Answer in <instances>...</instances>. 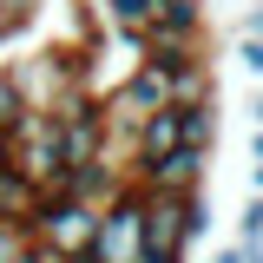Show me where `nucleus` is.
I'll return each mask as SVG.
<instances>
[{
  "instance_id": "1",
  "label": "nucleus",
  "mask_w": 263,
  "mask_h": 263,
  "mask_svg": "<svg viewBox=\"0 0 263 263\" xmlns=\"http://www.w3.org/2000/svg\"><path fill=\"white\" fill-rule=\"evenodd\" d=\"M33 250L40 257H92V237H99V204H86V197H72V191H40V204H33Z\"/></svg>"
},
{
  "instance_id": "2",
  "label": "nucleus",
  "mask_w": 263,
  "mask_h": 263,
  "mask_svg": "<svg viewBox=\"0 0 263 263\" xmlns=\"http://www.w3.org/2000/svg\"><path fill=\"white\" fill-rule=\"evenodd\" d=\"M138 250H145V191L125 184L112 204H99L92 263H138Z\"/></svg>"
},
{
  "instance_id": "3",
  "label": "nucleus",
  "mask_w": 263,
  "mask_h": 263,
  "mask_svg": "<svg viewBox=\"0 0 263 263\" xmlns=\"http://www.w3.org/2000/svg\"><path fill=\"white\" fill-rule=\"evenodd\" d=\"M204 178H211L204 145H178V152H164L152 164H132V184L145 197H191V191H204Z\"/></svg>"
},
{
  "instance_id": "4",
  "label": "nucleus",
  "mask_w": 263,
  "mask_h": 263,
  "mask_svg": "<svg viewBox=\"0 0 263 263\" xmlns=\"http://www.w3.org/2000/svg\"><path fill=\"white\" fill-rule=\"evenodd\" d=\"M13 171L27 178L33 191H46L53 178H60V125H53V112H33L27 125L13 132Z\"/></svg>"
},
{
  "instance_id": "5",
  "label": "nucleus",
  "mask_w": 263,
  "mask_h": 263,
  "mask_svg": "<svg viewBox=\"0 0 263 263\" xmlns=\"http://www.w3.org/2000/svg\"><path fill=\"white\" fill-rule=\"evenodd\" d=\"M204 46V0H158L152 27H145V60L158 53H197Z\"/></svg>"
},
{
  "instance_id": "6",
  "label": "nucleus",
  "mask_w": 263,
  "mask_h": 263,
  "mask_svg": "<svg viewBox=\"0 0 263 263\" xmlns=\"http://www.w3.org/2000/svg\"><path fill=\"white\" fill-rule=\"evenodd\" d=\"M164 79H171V105H204V99H217V72H211V53L197 46V53H158Z\"/></svg>"
},
{
  "instance_id": "7",
  "label": "nucleus",
  "mask_w": 263,
  "mask_h": 263,
  "mask_svg": "<svg viewBox=\"0 0 263 263\" xmlns=\"http://www.w3.org/2000/svg\"><path fill=\"white\" fill-rule=\"evenodd\" d=\"M178 145H184V105H158L145 125L132 132V164H152L164 152H178Z\"/></svg>"
},
{
  "instance_id": "8",
  "label": "nucleus",
  "mask_w": 263,
  "mask_h": 263,
  "mask_svg": "<svg viewBox=\"0 0 263 263\" xmlns=\"http://www.w3.org/2000/svg\"><path fill=\"white\" fill-rule=\"evenodd\" d=\"M184 211H191V197H145V243L184 250Z\"/></svg>"
},
{
  "instance_id": "9",
  "label": "nucleus",
  "mask_w": 263,
  "mask_h": 263,
  "mask_svg": "<svg viewBox=\"0 0 263 263\" xmlns=\"http://www.w3.org/2000/svg\"><path fill=\"white\" fill-rule=\"evenodd\" d=\"M33 112H40V105H33V86H27V72H20V66H0V132L13 138V132L27 125Z\"/></svg>"
},
{
  "instance_id": "10",
  "label": "nucleus",
  "mask_w": 263,
  "mask_h": 263,
  "mask_svg": "<svg viewBox=\"0 0 263 263\" xmlns=\"http://www.w3.org/2000/svg\"><path fill=\"white\" fill-rule=\"evenodd\" d=\"M33 204H40V191L13 164H0V224H33Z\"/></svg>"
},
{
  "instance_id": "11",
  "label": "nucleus",
  "mask_w": 263,
  "mask_h": 263,
  "mask_svg": "<svg viewBox=\"0 0 263 263\" xmlns=\"http://www.w3.org/2000/svg\"><path fill=\"white\" fill-rule=\"evenodd\" d=\"M217 125H224V112H217V99H204V105H184V145H217Z\"/></svg>"
},
{
  "instance_id": "12",
  "label": "nucleus",
  "mask_w": 263,
  "mask_h": 263,
  "mask_svg": "<svg viewBox=\"0 0 263 263\" xmlns=\"http://www.w3.org/2000/svg\"><path fill=\"white\" fill-rule=\"evenodd\" d=\"M105 7V20L119 33H132V27H152V13H158V0H99Z\"/></svg>"
},
{
  "instance_id": "13",
  "label": "nucleus",
  "mask_w": 263,
  "mask_h": 263,
  "mask_svg": "<svg viewBox=\"0 0 263 263\" xmlns=\"http://www.w3.org/2000/svg\"><path fill=\"white\" fill-rule=\"evenodd\" d=\"M211 224H217V217H211V197L191 191V211H184V257H197V243L211 237Z\"/></svg>"
},
{
  "instance_id": "14",
  "label": "nucleus",
  "mask_w": 263,
  "mask_h": 263,
  "mask_svg": "<svg viewBox=\"0 0 263 263\" xmlns=\"http://www.w3.org/2000/svg\"><path fill=\"white\" fill-rule=\"evenodd\" d=\"M33 13H40V0H0V46H13L33 27Z\"/></svg>"
},
{
  "instance_id": "15",
  "label": "nucleus",
  "mask_w": 263,
  "mask_h": 263,
  "mask_svg": "<svg viewBox=\"0 0 263 263\" xmlns=\"http://www.w3.org/2000/svg\"><path fill=\"white\" fill-rule=\"evenodd\" d=\"M237 243H263V191L243 197V211H237Z\"/></svg>"
},
{
  "instance_id": "16",
  "label": "nucleus",
  "mask_w": 263,
  "mask_h": 263,
  "mask_svg": "<svg viewBox=\"0 0 263 263\" xmlns=\"http://www.w3.org/2000/svg\"><path fill=\"white\" fill-rule=\"evenodd\" d=\"M230 60L243 66V79H257V86H263V40H250V33H237V46H230Z\"/></svg>"
},
{
  "instance_id": "17",
  "label": "nucleus",
  "mask_w": 263,
  "mask_h": 263,
  "mask_svg": "<svg viewBox=\"0 0 263 263\" xmlns=\"http://www.w3.org/2000/svg\"><path fill=\"white\" fill-rule=\"evenodd\" d=\"M237 33H250V40H263V0H250V13L237 20Z\"/></svg>"
},
{
  "instance_id": "18",
  "label": "nucleus",
  "mask_w": 263,
  "mask_h": 263,
  "mask_svg": "<svg viewBox=\"0 0 263 263\" xmlns=\"http://www.w3.org/2000/svg\"><path fill=\"white\" fill-rule=\"evenodd\" d=\"M138 263H191V257H184V250H152V243H145V250H138Z\"/></svg>"
},
{
  "instance_id": "19",
  "label": "nucleus",
  "mask_w": 263,
  "mask_h": 263,
  "mask_svg": "<svg viewBox=\"0 0 263 263\" xmlns=\"http://www.w3.org/2000/svg\"><path fill=\"white\" fill-rule=\"evenodd\" d=\"M204 263H243V250H237V243H224V250H211Z\"/></svg>"
},
{
  "instance_id": "20",
  "label": "nucleus",
  "mask_w": 263,
  "mask_h": 263,
  "mask_svg": "<svg viewBox=\"0 0 263 263\" xmlns=\"http://www.w3.org/2000/svg\"><path fill=\"white\" fill-rule=\"evenodd\" d=\"M243 119H250V125H263V86L250 92V112H243Z\"/></svg>"
},
{
  "instance_id": "21",
  "label": "nucleus",
  "mask_w": 263,
  "mask_h": 263,
  "mask_svg": "<svg viewBox=\"0 0 263 263\" xmlns=\"http://www.w3.org/2000/svg\"><path fill=\"white\" fill-rule=\"evenodd\" d=\"M250 164H263V125H250Z\"/></svg>"
},
{
  "instance_id": "22",
  "label": "nucleus",
  "mask_w": 263,
  "mask_h": 263,
  "mask_svg": "<svg viewBox=\"0 0 263 263\" xmlns=\"http://www.w3.org/2000/svg\"><path fill=\"white\" fill-rule=\"evenodd\" d=\"M7 263H53V257H40V250H33V243H27L20 257H7Z\"/></svg>"
},
{
  "instance_id": "23",
  "label": "nucleus",
  "mask_w": 263,
  "mask_h": 263,
  "mask_svg": "<svg viewBox=\"0 0 263 263\" xmlns=\"http://www.w3.org/2000/svg\"><path fill=\"white\" fill-rule=\"evenodd\" d=\"M243 250V263H263V243H237Z\"/></svg>"
},
{
  "instance_id": "24",
  "label": "nucleus",
  "mask_w": 263,
  "mask_h": 263,
  "mask_svg": "<svg viewBox=\"0 0 263 263\" xmlns=\"http://www.w3.org/2000/svg\"><path fill=\"white\" fill-rule=\"evenodd\" d=\"M0 164H13V138L7 132H0Z\"/></svg>"
},
{
  "instance_id": "25",
  "label": "nucleus",
  "mask_w": 263,
  "mask_h": 263,
  "mask_svg": "<svg viewBox=\"0 0 263 263\" xmlns=\"http://www.w3.org/2000/svg\"><path fill=\"white\" fill-rule=\"evenodd\" d=\"M250 191H263V164H250Z\"/></svg>"
}]
</instances>
